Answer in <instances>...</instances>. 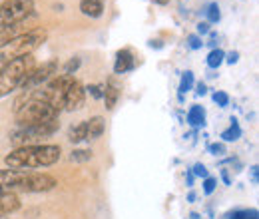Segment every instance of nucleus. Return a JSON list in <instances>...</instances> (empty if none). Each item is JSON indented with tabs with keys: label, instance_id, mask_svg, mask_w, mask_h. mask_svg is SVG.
Returning <instances> with one entry per match:
<instances>
[{
	"label": "nucleus",
	"instance_id": "nucleus-1",
	"mask_svg": "<svg viewBox=\"0 0 259 219\" xmlns=\"http://www.w3.org/2000/svg\"><path fill=\"white\" fill-rule=\"evenodd\" d=\"M56 188V180L32 169H0V195L4 193H40Z\"/></svg>",
	"mask_w": 259,
	"mask_h": 219
},
{
	"label": "nucleus",
	"instance_id": "nucleus-2",
	"mask_svg": "<svg viewBox=\"0 0 259 219\" xmlns=\"http://www.w3.org/2000/svg\"><path fill=\"white\" fill-rule=\"evenodd\" d=\"M62 156L60 146L54 144H44V146H22L12 150L4 157V163L8 169H38V167H48L54 165Z\"/></svg>",
	"mask_w": 259,
	"mask_h": 219
},
{
	"label": "nucleus",
	"instance_id": "nucleus-3",
	"mask_svg": "<svg viewBox=\"0 0 259 219\" xmlns=\"http://www.w3.org/2000/svg\"><path fill=\"white\" fill-rule=\"evenodd\" d=\"M46 30H32L22 32L14 38H10L8 42H4L0 46V62L6 64L10 60H18L24 56H32L34 50H38L44 42H46Z\"/></svg>",
	"mask_w": 259,
	"mask_h": 219
},
{
	"label": "nucleus",
	"instance_id": "nucleus-4",
	"mask_svg": "<svg viewBox=\"0 0 259 219\" xmlns=\"http://www.w3.org/2000/svg\"><path fill=\"white\" fill-rule=\"evenodd\" d=\"M34 66L36 62L32 56H24V58L2 64V68H0V98L12 94L16 88H20V84L24 82V78L28 76V72Z\"/></svg>",
	"mask_w": 259,
	"mask_h": 219
},
{
	"label": "nucleus",
	"instance_id": "nucleus-5",
	"mask_svg": "<svg viewBox=\"0 0 259 219\" xmlns=\"http://www.w3.org/2000/svg\"><path fill=\"white\" fill-rule=\"evenodd\" d=\"M58 110L46 102L40 100H28L24 104L16 106V122L18 125H30L40 124V122H50V120H58Z\"/></svg>",
	"mask_w": 259,
	"mask_h": 219
},
{
	"label": "nucleus",
	"instance_id": "nucleus-6",
	"mask_svg": "<svg viewBox=\"0 0 259 219\" xmlns=\"http://www.w3.org/2000/svg\"><path fill=\"white\" fill-rule=\"evenodd\" d=\"M34 14V0H4L0 4V30L14 28Z\"/></svg>",
	"mask_w": 259,
	"mask_h": 219
},
{
	"label": "nucleus",
	"instance_id": "nucleus-7",
	"mask_svg": "<svg viewBox=\"0 0 259 219\" xmlns=\"http://www.w3.org/2000/svg\"><path fill=\"white\" fill-rule=\"evenodd\" d=\"M58 127H60L58 120H50V122H40V124H30V125H20L10 136V142L16 148L32 146V142H36V140H42V138H48V136L56 134Z\"/></svg>",
	"mask_w": 259,
	"mask_h": 219
},
{
	"label": "nucleus",
	"instance_id": "nucleus-8",
	"mask_svg": "<svg viewBox=\"0 0 259 219\" xmlns=\"http://www.w3.org/2000/svg\"><path fill=\"white\" fill-rule=\"evenodd\" d=\"M58 74V60L52 58V60H46L40 66H34L32 70L28 72V76L24 78V82L20 84L22 90H32L36 86H42L44 82H48L50 78H54Z\"/></svg>",
	"mask_w": 259,
	"mask_h": 219
},
{
	"label": "nucleus",
	"instance_id": "nucleus-9",
	"mask_svg": "<svg viewBox=\"0 0 259 219\" xmlns=\"http://www.w3.org/2000/svg\"><path fill=\"white\" fill-rule=\"evenodd\" d=\"M84 100H86L84 86L78 80H74L72 86L66 90L64 100H62V110H66V112H76V110H80L84 106Z\"/></svg>",
	"mask_w": 259,
	"mask_h": 219
},
{
	"label": "nucleus",
	"instance_id": "nucleus-10",
	"mask_svg": "<svg viewBox=\"0 0 259 219\" xmlns=\"http://www.w3.org/2000/svg\"><path fill=\"white\" fill-rule=\"evenodd\" d=\"M130 70H134V56L128 48L120 50L116 54V62H114V72L116 74H126Z\"/></svg>",
	"mask_w": 259,
	"mask_h": 219
},
{
	"label": "nucleus",
	"instance_id": "nucleus-11",
	"mask_svg": "<svg viewBox=\"0 0 259 219\" xmlns=\"http://www.w3.org/2000/svg\"><path fill=\"white\" fill-rule=\"evenodd\" d=\"M20 209V197L16 193H4L0 195V215H10Z\"/></svg>",
	"mask_w": 259,
	"mask_h": 219
},
{
	"label": "nucleus",
	"instance_id": "nucleus-12",
	"mask_svg": "<svg viewBox=\"0 0 259 219\" xmlns=\"http://www.w3.org/2000/svg\"><path fill=\"white\" fill-rule=\"evenodd\" d=\"M80 12L88 18H100L104 14V2L102 0H82Z\"/></svg>",
	"mask_w": 259,
	"mask_h": 219
},
{
	"label": "nucleus",
	"instance_id": "nucleus-13",
	"mask_svg": "<svg viewBox=\"0 0 259 219\" xmlns=\"http://www.w3.org/2000/svg\"><path fill=\"white\" fill-rule=\"evenodd\" d=\"M104 102H106V108L108 110H112L114 106H116V102H118V98H120V86H118V82L112 78V80H108V84L104 86Z\"/></svg>",
	"mask_w": 259,
	"mask_h": 219
},
{
	"label": "nucleus",
	"instance_id": "nucleus-14",
	"mask_svg": "<svg viewBox=\"0 0 259 219\" xmlns=\"http://www.w3.org/2000/svg\"><path fill=\"white\" fill-rule=\"evenodd\" d=\"M104 118L102 116H94L90 120H86V140H98L104 134Z\"/></svg>",
	"mask_w": 259,
	"mask_h": 219
},
{
	"label": "nucleus",
	"instance_id": "nucleus-15",
	"mask_svg": "<svg viewBox=\"0 0 259 219\" xmlns=\"http://www.w3.org/2000/svg\"><path fill=\"white\" fill-rule=\"evenodd\" d=\"M68 140H70L72 144L86 142V122H80L78 125L70 127V132H68Z\"/></svg>",
	"mask_w": 259,
	"mask_h": 219
},
{
	"label": "nucleus",
	"instance_id": "nucleus-16",
	"mask_svg": "<svg viewBox=\"0 0 259 219\" xmlns=\"http://www.w3.org/2000/svg\"><path fill=\"white\" fill-rule=\"evenodd\" d=\"M203 120H205V112L201 106H192L190 112H188V122L192 125H203Z\"/></svg>",
	"mask_w": 259,
	"mask_h": 219
},
{
	"label": "nucleus",
	"instance_id": "nucleus-17",
	"mask_svg": "<svg viewBox=\"0 0 259 219\" xmlns=\"http://www.w3.org/2000/svg\"><path fill=\"white\" fill-rule=\"evenodd\" d=\"M239 136H241V127L235 118H231V125L222 134V138H224V142H235V140H239Z\"/></svg>",
	"mask_w": 259,
	"mask_h": 219
},
{
	"label": "nucleus",
	"instance_id": "nucleus-18",
	"mask_svg": "<svg viewBox=\"0 0 259 219\" xmlns=\"http://www.w3.org/2000/svg\"><path fill=\"white\" fill-rule=\"evenodd\" d=\"M224 58H226V52L220 50V48H213V50L207 54V66L215 70V68H220V66L224 64Z\"/></svg>",
	"mask_w": 259,
	"mask_h": 219
},
{
	"label": "nucleus",
	"instance_id": "nucleus-19",
	"mask_svg": "<svg viewBox=\"0 0 259 219\" xmlns=\"http://www.w3.org/2000/svg\"><path fill=\"white\" fill-rule=\"evenodd\" d=\"M205 14H207V24H215V22H220V6H218V2H211L209 6H207V10H205Z\"/></svg>",
	"mask_w": 259,
	"mask_h": 219
},
{
	"label": "nucleus",
	"instance_id": "nucleus-20",
	"mask_svg": "<svg viewBox=\"0 0 259 219\" xmlns=\"http://www.w3.org/2000/svg\"><path fill=\"white\" fill-rule=\"evenodd\" d=\"M70 159L76 161V163L90 161V159H92V150H74V152L70 154Z\"/></svg>",
	"mask_w": 259,
	"mask_h": 219
},
{
	"label": "nucleus",
	"instance_id": "nucleus-21",
	"mask_svg": "<svg viewBox=\"0 0 259 219\" xmlns=\"http://www.w3.org/2000/svg\"><path fill=\"white\" fill-rule=\"evenodd\" d=\"M192 86H194V74H192V72H186V74H184V78H182V86H180V92L184 94V92L192 90Z\"/></svg>",
	"mask_w": 259,
	"mask_h": 219
},
{
	"label": "nucleus",
	"instance_id": "nucleus-22",
	"mask_svg": "<svg viewBox=\"0 0 259 219\" xmlns=\"http://www.w3.org/2000/svg\"><path fill=\"white\" fill-rule=\"evenodd\" d=\"M215 186H218V180L211 178V176H207V178L203 180V193H205V195H211V193L215 191Z\"/></svg>",
	"mask_w": 259,
	"mask_h": 219
},
{
	"label": "nucleus",
	"instance_id": "nucleus-23",
	"mask_svg": "<svg viewBox=\"0 0 259 219\" xmlns=\"http://www.w3.org/2000/svg\"><path fill=\"white\" fill-rule=\"evenodd\" d=\"M78 68H80V58H72V60H68V64L64 66V76H72Z\"/></svg>",
	"mask_w": 259,
	"mask_h": 219
},
{
	"label": "nucleus",
	"instance_id": "nucleus-24",
	"mask_svg": "<svg viewBox=\"0 0 259 219\" xmlns=\"http://www.w3.org/2000/svg\"><path fill=\"white\" fill-rule=\"evenodd\" d=\"M213 102H215L220 108H226L227 104H229V96H227L226 92H215V94H213Z\"/></svg>",
	"mask_w": 259,
	"mask_h": 219
},
{
	"label": "nucleus",
	"instance_id": "nucleus-25",
	"mask_svg": "<svg viewBox=\"0 0 259 219\" xmlns=\"http://www.w3.org/2000/svg\"><path fill=\"white\" fill-rule=\"evenodd\" d=\"M207 150H209L211 156H222V154H226V146H224V144H211Z\"/></svg>",
	"mask_w": 259,
	"mask_h": 219
},
{
	"label": "nucleus",
	"instance_id": "nucleus-26",
	"mask_svg": "<svg viewBox=\"0 0 259 219\" xmlns=\"http://www.w3.org/2000/svg\"><path fill=\"white\" fill-rule=\"evenodd\" d=\"M188 42H190V48H192V50H199V48L203 46V42H201V38H199L197 34H192V36L188 38Z\"/></svg>",
	"mask_w": 259,
	"mask_h": 219
},
{
	"label": "nucleus",
	"instance_id": "nucleus-27",
	"mask_svg": "<svg viewBox=\"0 0 259 219\" xmlns=\"http://www.w3.org/2000/svg\"><path fill=\"white\" fill-rule=\"evenodd\" d=\"M192 173H194V176H197V178H203V180H205V178L209 176L203 163H195V165H194V171H192Z\"/></svg>",
	"mask_w": 259,
	"mask_h": 219
},
{
	"label": "nucleus",
	"instance_id": "nucleus-28",
	"mask_svg": "<svg viewBox=\"0 0 259 219\" xmlns=\"http://www.w3.org/2000/svg\"><path fill=\"white\" fill-rule=\"evenodd\" d=\"M88 90H90V94L94 96L96 100H100V98L104 96V86H90Z\"/></svg>",
	"mask_w": 259,
	"mask_h": 219
},
{
	"label": "nucleus",
	"instance_id": "nucleus-29",
	"mask_svg": "<svg viewBox=\"0 0 259 219\" xmlns=\"http://www.w3.org/2000/svg\"><path fill=\"white\" fill-rule=\"evenodd\" d=\"M239 60V54L237 52H229V54H226V58H224V62L227 64H235Z\"/></svg>",
	"mask_w": 259,
	"mask_h": 219
},
{
	"label": "nucleus",
	"instance_id": "nucleus-30",
	"mask_svg": "<svg viewBox=\"0 0 259 219\" xmlns=\"http://www.w3.org/2000/svg\"><path fill=\"white\" fill-rule=\"evenodd\" d=\"M209 32V24L207 22H199L197 24V34H207Z\"/></svg>",
	"mask_w": 259,
	"mask_h": 219
},
{
	"label": "nucleus",
	"instance_id": "nucleus-31",
	"mask_svg": "<svg viewBox=\"0 0 259 219\" xmlns=\"http://www.w3.org/2000/svg\"><path fill=\"white\" fill-rule=\"evenodd\" d=\"M257 180H259V167L257 165H253V167H251V182L257 184Z\"/></svg>",
	"mask_w": 259,
	"mask_h": 219
},
{
	"label": "nucleus",
	"instance_id": "nucleus-32",
	"mask_svg": "<svg viewBox=\"0 0 259 219\" xmlns=\"http://www.w3.org/2000/svg\"><path fill=\"white\" fill-rule=\"evenodd\" d=\"M195 88H197V90H195V92H197V96H205V92H207V88H205V84H203V82H199Z\"/></svg>",
	"mask_w": 259,
	"mask_h": 219
},
{
	"label": "nucleus",
	"instance_id": "nucleus-33",
	"mask_svg": "<svg viewBox=\"0 0 259 219\" xmlns=\"http://www.w3.org/2000/svg\"><path fill=\"white\" fill-rule=\"evenodd\" d=\"M150 48H162L160 40H152V42H150Z\"/></svg>",
	"mask_w": 259,
	"mask_h": 219
},
{
	"label": "nucleus",
	"instance_id": "nucleus-34",
	"mask_svg": "<svg viewBox=\"0 0 259 219\" xmlns=\"http://www.w3.org/2000/svg\"><path fill=\"white\" fill-rule=\"evenodd\" d=\"M222 176H224V182H226V184H231V180H229V176H227V171H226V169L222 171Z\"/></svg>",
	"mask_w": 259,
	"mask_h": 219
},
{
	"label": "nucleus",
	"instance_id": "nucleus-35",
	"mask_svg": "<svg viewBox=\"0 0 259 219\" xmlns=\"http://www.w3.org/2000/svg\"><path fill=\"white\" fill-rule=\"evenodd\" d=\"M188 184H190V186L194 184V173H192V171H188Z\"/></svg>",
	"mask_w": 259,
	"mask_h": 219
},
{
	"label": "nucleus",
	"instance_id": "nucleus-36",
	"mask_svg": "<svg viewBox=\"0 0 259 219\" xmlns=\"http://www.w3.org/2000/svg\"><path fill=\"white\" fill-rule=\"evenodd\" d=\"M154 2H156V4H162V6H163V4H167L169 0H154Z\"/></svg>",
	"mask_w": 259,
	"mask_h": 219
},
{
	"label": "nucleus",
	"instance_id": "nucleus-37",
	"mask_svg": "<svg viewBox=\"0 0 259 219\" xmlns=\"http://www.w3.org/2000/svg\"><path fill=\"white\" fill-rule=\"evenodd\" d=\"M0 219H2V215H0Z\"/></svg>",
	"mask_w": 259,
	"mask_h": 219
}]
</instances>
